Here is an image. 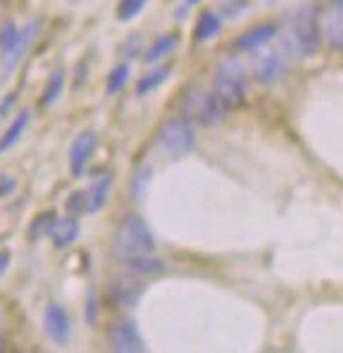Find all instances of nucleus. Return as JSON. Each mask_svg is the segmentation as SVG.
Segmentation results:
<instances>
[{
  "mask_svg": "<svg viewBox=\"0 0 343 353\" xmlns=\"http://www.w3.org/2000/svg\"><path fill=\"white\" fill-rule=\"evenodd\" d=\"M43 322H45V332L56 340V343H66L69 335H72V319H69L66 309L59 306V303H50L45 309Z\"/></svg>",
  "mask_w": 343,
  "mask_h": 353,
  "instance_id": "obj_10",
  "label": "nucleus"
},
{
  "mask_svg": "<svg viewBox=\"0 0 343 353\" xmlns=\"http://www.w3.org/2000/svg\"><path fill=\"white\" fill-rule=\"evenodd\" d=\"M53 224H56V216H53V214H40V216L35 219V224H32L30 235L35 237V240L43 235H50V232H53Z\"/></svg>",
  "mask_w": 343,
  "mask_h": 353,
  "instance_id": "obj_22",
  "label": "nucleus"
},
{
  "mask_svg": "<svg viewBox=\"0 0 343 353\" xmlns=\"http://www.w3.org/2000/svg\"><path fill=\"white\" fill-rule=\"evenodd\" d=\"M159 148L169 153L172 159H177L182 153H188L190 148L195 145V130H193V121L188 117H175L169 119L164 127L159 130Z\"/></svg>",
  "mask_w": 343,
  "mask_h": 353,
  "instance_id": "obj_5",
  "label": "nucleus"
},
{
  "mask_svg": "<svg viewBox=\"0 0 343 353\" xmlns=\"http://www.w3.org/2000/svg\"><path fill=\"white\" fill-rule=\"evenodd\" d=\"M275 34H277V27H275V24H259V27H251V30H246L243 34L235 37L233 50H259V48L267 45Z\"/></svg>",
  "mask_w": 343,
  "mask_h": 353,
  "instance_id": "obj_12",
  "label": "nucleus"
},
{
  "mask_svg": "<svg viewBox=\"0 0 343 353\" xmlns=\"http://www.w3.org/2000/svg\"><path fill=\"white\" fill-rule=\"evenodd\" d=\"M8 264H11V256H8V253H3V250H0V274H3V272H6V269H8Z\"/></svg>",
  "mask_w": 343,
  "mask_h": 353,
  "instance_id": "obj_27",
  "label": "nucleus"
},
{
  "mask_svg": "<svg viewBox=\"0 0 343 353\" xmlns=\"http://www.w3.org/2000/svg\"><path fill=\"white\" fill-rule=\"evenodd\" d=\"M27 124H30V111H21V114L14 119V124L6 130V134L0 137V153H3V150H8L11 145H16V143H19L21 132L27 130Z\"/></svg>",
  "mask_w": 343,
  "mask_h": 353,
  "instance_id": "obj_19",
  "label": "nucleus"
},
{
  "mask_svg": "<svg viewBox=\"0 0 343 353\" xmlns=\"http://www.w3.org/2000/svg\"><path fill=\"white\" fill-rule=\"evenodd\" d=\"M179 45V34H161L156 43L148 48V53H146V61L148 63H153V61L164 59V56H169L172 50H177Z\"/></svg>",
  "mask_w": 343,
  "mask_h": 353,
  "instance_id": "obj_18",
  "label": "nucleus"
},
{
  "mask_svg": "<svg viewBox=\"0 0 343 353\" xmlns=\"http://www.w3.org/2000/svg\"><path fill=\"white\" fill-rule=\"evenodd\" d=\"M214 95L227 108H235L246 101V69L235 59H224L214 69Z\"/></svg>",
  "mask_w": 343,
  "mask_h": 353,
  "instance_id": "obj_3",
  "label": "nucleus"
},
{
  "mask_svg": "<svg viewBox=\"0 0 343 353\" xmlns=\"http://www.w3.org/2000/svg\"><path fill=\"white\" fill-rule=\"evenodd\" d=\"M285 56L280 50H262L254 56V63H251V74H254L256 82L262 85H272L277 82L285 74Z\"/></svg>",
  "mask_w": 343,
  "mask_h": 353,
  "instance_id": "obj_9",
  "label": "nucleus"
},
{
  "mask_svg": "<svg viewBox=\"0 0 343 353\" xmlns=\"http://www.w3.org/2000/svg\"><path fill=\"white\" fill-rule=\"evenodd\" d=\"M35 30H37V21H32L30 27H24V30H16L14 24H6V27H3V32H0V53H3V66H6V72L14 69L16 63L21 61L27 45H30V40L35 37Z\"/></svg>",
  "mask_w": 343,
  "mask_h": 353,
  "instance_id": "obj_6",
  "label": "nucleus"
},
{
  "mask_svg": "<svg viewBox=\"0 0 343 353\" xmlns=\"http://www.w3.org/2000/svg\"><path fill=\"white\" fill-rule=\"evenodd\" d=\"M108 190H111V176L104 174L101 179H95L88 190V211H98V208H104L106 198H108Z\"/></svg>",
  "mask_w": 343,
  "mask_h": 353,
  "instance_id": "obj_17",
  "label": "nucleus"
},
{
  "mask_svg": "<svg viewBox=\"0 0 343 353\" xmlns=\"http://www.w3.org/2000/svg\"><path fill=\"white\" fill-rule=\"evenodd\" d=\"M53 245L56 248H66V245H72L77 240V235H79V224H77L75 214L72 216H66V219H56V224H53Z\"/></svg>",
  "mask_w": 343,
  "mask_h": 353,
  "instance_id": "obj_14",
  "label": "nucleus"
},
{
  "mask_svg": "<svg viewBox=\"0 0 343 353\" xmlns=\"http://www.w3.org/2000/svg\"><path fill=\"white\" fill-rule=\"evenodd\" d=\"M219 30H222V19L214 14V11H204V14L198 16V21H195V32H193L195 43H206Z\"/></svg>",
  "mask_w": 343,
  "mask_h": 353,
  "instance_id": "obj_16",
  "label": "nucleus"
},
{
  "mask_svg": "<svg viewBox=\"0 0 343 353\" xmlns=\"http://www.w3.org/2000/svg\"><path fill=\"white\" fill-rule=\"evenodd\" d=\"M153 248H156L153 232L140 216H127L121 221L117 237H114V256L119 261H127V259L140 256V253H150Z\"/></svg>",
  "mask_w": 343,
  "mask_h": 353,
  "instance_id": "obj_1",
  "label": "nucleus"
},
{
  "mask_svg": "<svg viewBox=\"0 0 343 353\" xmlns=\"http://www.w3.org/2000/svg\"><path fill=\"white\" fill-rule=\"evenodd\" d=\"M188 3H198V0H188Z\"/></svg>",
  "mask_w": 343,
  "mask_h": 353,
  "instance_id": "obj_29",
  "label": "nucleus"
},
{
  "mask_svg": "<svg viewBox=\"0 0 343 353\" xmlns=\"http://www.w3.org/2000/svg\"><path fill=\"white\" fill-rule=\"evenodd\" d=\"M98 145V137L95 132H82L77 134V140L72 143V150H69V169H72V174L79 176L85 172V166H88L90 156H92V150Z\"/></svg>",
  "mask_w": 343,
  "mask_h": 353,
  "instance_id": "obj_11",
  "label": "nucleus"
},
{
  "mask_svg": "<svg viewBox=\"0 0 343 353\" xmlns=\"http://www.w3.org/2000/svg\"><path fill=\"white\" fill-rule=\"evenodd\" d=\"M322 30L328 34V43L335 48H343V0H333L328 19L322 24Z\"/></svg>",
  "mask_w": 343,
  "mask_h": 353,
  "instance_id": "obj_13",
  "label": "nucleus"
},
{
  "mask_svg": "<svg viewBox=\"0 0 343 353\" xmlns=\"http://www.w3.org/2000/svg\"><path fill=\"white\" fill-rule=\"evenodd\" d=\"M106 340H108L111 351H117V353L146 351V343H143L140 332H137V327H135L130 319H117V322H111L108 332H106Z\"/></svg>",
  "mask_w": 343,
  "mask_h": 353,
  "instance_id": "obj_7",
  "label": "nucleus"
},
{
  "mask_svg": "<svg viewBox=\"0 0 343 353\" xmlns=\"http://www.w3.org/2000/svg\"><path fill=\"white\" fill-rule=\"evenodd\" d=\"M146 0H119V11H117V19L119 21H130L135 16L143 11Z\"/></svg>",
  "mask_w": 343,
  "mask_h": 353,
  "instance_id": "obj_23",
  "label": "nucleus"
},
{
  "mask_svg": "<svg viewBox=\"0 0 343 353\" xmlns=\"http://www.w3.org/2000/svg\"><path fill=\"white\" fill-rule=\"evenodd\" d=\"M127 269L133 274H140V277H148V274H161L164 272V261L161 259H153L150 253H140V256H133L124 261Z\"/></svg>",
  "mask_w": 343,
  "mask_h": 353,
  "instance_id": "obj_15",
  "label": "nucleus"
},
{
  "mask_svg": "<svg viewBox=\"0 0 343 353\" xmlns=\"http://www.w3.org/2000/svg\"><path fill=\"white\" fill-rule=\"evenodd\" d=\"M146 293V282H140V274H121V277H114L111 285H108V298L111 303L117 306H124L130 309L140 301V295Z\"/></svg>",
  "mask_w": 343,
  "mask_h": 353,
  "instance_id": "obj_8",
  "label": "nucleus"
},
{
  "mask_svg": "<svg viewBox=\"0 0 343 353\" xmlns=\"http://www.w3.org/2000/svg\"><path fill=\"white\" fill-rule=\"evenodd\" d=\"M179 108L182 114L190 119V121H198L204 127H214L219 124L227 114V105L214 95V92H206L201 88H188L179 98Z\"/></svg>",
  "mask_w": 343,
  "mask_h": 353,
  "instance_id": "obj_2",
  "label": "nucleus"
},
{
  "mask_svg": "<svg viewBox=\"0 0 343 353\" xmlns=\"http://www.w3.org/2000/svg\"><path fill=\"white\" fill-rule=\"evenodd\" d=\"M95 319V301L90 298V306H88V322H92Z\"/></svg>",
  "mask_w": 343,
  "mask_h": 353,
  "instance_id": "obj_28",
  "label": "nucleus"
},
{
  "mask_svg": "<svg viewBox=\"0 0 343 353\" xmlns=\"http://www.w3.org/2000/svg\"><path fill=\"white\" fill-rule=\"evenodd\" d=\"M166 79H169V66H156V69H150L140 82H137V95H148L150 90H156L159 85H164Z\"/></svg>",
  "mask_w": 343,
  "mask_h": 353,
  "instance_id": "obj_20",
  "label": "nucleus"
},
{
  "mask_svg": "<svg viewBox=\"0 0 343 353\" xmlns=\"http://www.w3.org/2000/svg\"><path fill=\"white\" fill-rule=\"evenodd\" d=\"M66 208H69V214H85L88 211V190L72 192L66 201Z\"/></svg>",
  "mask_w": 343,
  "mask_h": 353,
  "instance_id": "obj_25",
  "label": "nucleus"
},
{
  "mask_svg": "<svg viewBox=\"0 0 343 353\" xmlns=\"http://www.w3.org/2000/svg\"><path fill=\"white\" fill-rule=\"evenodd\" d=\"M127 79H130V66H117L114 72L108 74V79H106V92L108 95H117V92H121V88L127 85Z\"/></svg>",
  "mask_w": 343,
  "mask_h": 353,
  "instance_id": "obj_21",
  "label": "nucleus"
},
{
  "mask_svg": "<svg viewBox=\"0 0 343 353\" xmlns=\"http://www.w3.org/2000/svg\"><path fill=\"white\" fill-rule=\"evenodd\" d=\"M320 19H317V11L312 8H304L299 16H296V21H293V27L291 32L285 34V48H291L288 53H296V56H312L314 50L320 48Z\"/></svg>",
  "mask_w": 343,
  "mask_h": 353,
  "instance_id": "obj_4",
  "label": "nucleus"
},
{
  "mask_svg": "<svg viewBox=\"0 0 343 353\" xmlns=\"http://www.w3.org/2000/svg\"><path fill=\"white\" fill-rule=\"evenodd\" d=\"M61 88H63V72H53L50 77V82H48V88H45V95H43V105H50L56 98H59Z\"/></svg>",
  "mask_w": 343,
  "mask_h": 353,
  "instance_id": "obj_24",
  "label": "nucleus"
},
{
  "mask_svg": "<svg viewBox=\"0 0 343 353\" xmlns=\"http://www.w3.org/2000/svg\"><path fill=\"white\" fill-rule=\"evenodd\" d=\"M16 190V182L8 174H0V198H6L8 192Z\"/></svg>",
  "mask_w": 343,
  "mask_h": 353,
  "instance_id": "obj_26",
  "label": "nucleus"
}]
</instances>
